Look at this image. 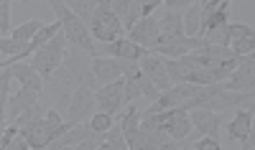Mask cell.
Segmentation results:
<instances>
[{
	"instance_id": "cell-14",
	"label": "cell",
	"mask_w": 255,
	"mask_h": 150,
	"mask_svg": "<svg viewBox=\"0 0 255 150\" xmlns=\"http://www.w3.org/2000/svg\"><path fill=\"white\" fill-rule=\"evenodd\" d=\"M97 135H102V133H95L92 130V125L90 122H74L67 133H64L61 138H56V140H51L49 143V148H54V150H61V148H74L77 143H82V140H87V138H97Z\"/></svg>"
},
{
	"instance_id": "cell-30",
	"label": "cell",
	"mask_w": 255,
	"mask_h": 150,
	"mask_svg": "<svg viewBox=\"0 0 255 150\" xmlns=\"http://www.w3.org/2000/svg\"><path fill=\"white\" fill-rule=\"evenodd\" d=\"M194 150H222V145H220V140H215V138H209V135H202L199 138V143H194L191 145Z\"/></svg>"
},
{
	"instance_id": "cell-10",
	"label": "cell",
	"mask_w": 255,
	"mask_h": 150,
	"mask_svg": "<svg viewBox=\"0 0 255 150\" xmlns=\"http://www.w3.org/2000/svg\"><path fill=\"white\" fill-rule=\"evenodd\" d=\"M128 38L133 44L143 46V49H153L156 44H161V28H158V18L145 15L140 20H135V26L128 31Z\"/></svg>"
},
{
	"instance_id": "cell-20",
	"label": "cell",
	"mask_w": 255,
	"mask_h": 150,
	"mask_svg": "<svg viewBox=\"0 0 255 150\" xmlns=\"http://www.w3.org/2000/svg\"><path fill=\"white\" fill-rule=\"evenodd\" d=\"M181 23H184V36H202V5L199 0H194L186 13L181 15Z\"/></svg>"
},
{
	"instance_id": "cell-22",
	"label": "cell",
	"mask_w": 255,
	"mask_h": 150,
	"mask_svg": "<svg viewBox=\"0 0 255 150\" xmlns=\"http://www.w3.org/2000/svg\"><path fill=\"white\" fill-rule=\"evenodd\" d=\"M64 5H67L74 15H79L84 23H90V20L95 18V13H97V3L100 0H61Z\"/></svg>"
},
{
	"instance_id": "cell-18",
	"label": "cell",
	"mask_w": 255,
	"mask_h": 150,
	"mask_svg": "<svg viewBox=\"0 0 255 150\" xmlns=\"http://www.w3.org/2000/svg\"><path fill=\"white\" fill-rule=\"evenodd\" d=\"M110 10L123 20V28H125V31H130V28L135 26V20L143 18V13H140V0H113Z\"/></svg>"
},
{
	"instance_id": "cell-24",
	"label": "cell",
	"mask_w": 255,
	"mask_h": 150,
	"mask_svg": "<svg viewBox=\"0 0 255 150\" xmlns=\"http://www.w3.org/2000/svg\"><path fill=\"white\" fill-rule=\"evenodd\" d=\"M41 26H44V20H26L23 26H18V28L10 31V38L20 41V44H31V38L38 33Z\"/></svg>"
},
{
	"instance_id": "cell-13",
	"label": "cell",
	"mask_w": 255,
	"mask_h": 150,
	"mask_svg": "<svg viewBox=\"0 0 255 150\" xmlns=\"http://www.w3.org/2000/svg\"><path fill=\"white\" fill-rule=\"evenodd\" d=\"M227 138L230 140H238L245 148H253V112L245 110V107H238L235 117L227 122Z\"/></svg>"
},
{
	"instance_id": "cell-23",
	"label": "cell",
	"mask_w": 255,
	"mask_h": 150,
	"mask_svg": "<svg viewBox=\"0 0 255 150\" xmlns=\"http://www.w3.org/2000/svg\"><path fill=\"white\" fill-rule=\"evenodd\" d=\"M128 150V143H125V135L120 130V125L113 122L110 130H105V143H102V150Z\"/></svg>"
},
{
	"instance_id": "cell-7",
	"label": "cell",
	"mask_w": 255,
	"mask_h": 150,
	"mask_svg": "<svg viewBox=\"0 0 255 150\" xmlns=\"http://www.w3.org/2000/svg\"><path fill=\"white\" fill-rule=\"evenodd\" d=\"M202 46H209L204 41V36H179V38H163L161 44H156L153 49H148V51L158 54L163 59H181L189 51L202 49Z\"/></svg>"
},
{
	"instance_id": "cell-3",
	"label": "cell",
	"mask_w": 255,
	"mask_h": 150,
	"mask_svg": "<svg viewBox=\"0 0 255 150\" xmlns=\"http://www.w3.org/2000/svg\"><path fill=\"white\" fill-rule=\"evenodd\" d=\"M61 64L74 74V79L79 81V87H90L92 92L97 89V79H95V74H92V56L84 51V49L67 44V49H64V61H61Z\"/></svg>"
},
{
	"instance_id": "cell-4",
	"label": "cell",
	"mask_w": 255,
	"mask_h": 150,
	"mask_svg": "<svg viewBox=\"0 0 255 150\" xmlns=\"http://www.w3.org/2000/svg\"><path fill=\"white\" fill-rule=\"evenodd\" d=\"M156 120L158 127H163V130L171 135L174 140H186L191 135V120H189V110H184V107H171V110H161V112H153L151 115Z\"/></svg>"
},
{
	"instance_id": "cell-6",
	"label": "cell",
	"mask_w": 255,
	"mask_h": 150,
	"mask_svg": "<svg viewBox=\"0 0 255 150\" xmlns=\"http://www.w3.org/2000/svg\"><path fill=\"white\" fill-rule=\"evenodd\" d=\"M90 33L95 41H100V44H110V41L120 38L123 36V20L113 13V10H97L95 18L90 20Z\"/></svg>"
},
{
	"instance_id": "cell-5",
	"label": "cell",
	"mask_w": 255,
	"mask_h": 150,
	"mask_svg": "<svg viewBox=\"0 0 255 150\" xmlns=\"http://www.w3.org/2000/svg\"><path fill=\"white\" fill-rule=\"evenodd\" d=\"M95 92L90 87H77L72 94H69V102L64 107V120L67 122H82V120H90L92 112H95Z\"/></svg>"
},
{
	"instance_id": "cell-2",
	"label": "cell",
	"mask_w": 255,
	"mask_h": 150,
	"mask_svg": "<svg viewBox=\"0 0 255 150\" xmlns=\"http://www.w3.org/2000/svg\"><path fill=\"white\" fill-rule=\"evenodd\" d=\"M64 49H67V38H64V33H54L51 41H46L44 46H38L33 54H31V67L41 74V76H49L59 64L64 61Z\"/></svg>"
},
{
	"instance_id": "cell-28",
	"label": "cell",
	"mask_w": 255,
	"mask_h": 150,
	"mask_svg": "<svg viewBox=\"0 0 255 150\" xmlns=\"http://www.w3.org/2000/svg\"><path fill=\"white\" fill-rule=\"evenodd\" d=\"M230 49L235 51V56H248V54H253V49H255V36H248V38H240V41H232Z\"/></svg>"
},
{
	"instance_id": "cell-27",
	"label": "cell",
	"mask_w": 255,
	"mask_h": 150,
	"mask_svg": "<svg viewBox=\"0 0 255 150\" xmlns=\"http://www.w3.org/2000/svg\"><path fill=\"white\" fill-rule=\"evenodd\" d=\"M115 120H113V115H108V112H92V117H90V125H92V130L95 133H105V130H110V125H113Z\"/></svg>"
},
{
	"instance_id": "cell-16",
	"label": "cell",
	"mask_w": 255,
	"mask_h": 150,
	"mask_svg": "<svg viewBox=\"0 0 255 150\" xmlns=\"http://www.w3.org/2000/svg\"><path fill=\"white\" fill-rule=\"evenodd\" d=\"M92 74L97 79V84H108L123 76V67H120V59L113 56H92Z\"/></svg>"
},
{
	"instance_id": "cell-25",
	"label": "cell",
	"mask_w": 255,
	"mask_h": 150,
	"mask_svg": "<svg viewBox=\"0 0 255 150\" xmlns=\"http://www.w3.org/2000/svg\"><path fill=\"white\" fill-rule=\"evenodd\" d=\"M202 36H204L207 44H215V46H230V38H227V23H217V26H212V28H207Z\"/></svg>"
},
{
	"instance_id": "cell-19",
	"label": "cell",
	"mask_w": 255,
	"mask_h": 150,
	"mask_svg": "<svg viewBox=\"0 0 255 150\" xmlns=\"http://www.w3.org/2000/svg\"><path fill=\"white\" fill-rule=\"evenodd\" d=\"M158 28H161V41H163V38H179V36H184L181 13L166 10V13L158 18Z\"/></svg>"
},
{
	"instance_id": "cell-21",
	"label": "cell",
	"mask_w": 255,
	"mask_h": 150,
	"mask_svg": "<svg viewBox=\"0 0 255 150\" xmlns=\"http://www.w3.org/2000/svg\"><path fill=\"white\" fill-rule=\"evenodd\" d=\"M163 67H166V74H168V79H171V84L189 81L191 67H189V61L184 56L181 59H163Z\"/></svg>"
},
{
	"instance_id": "cell-17",
	"label": "cell",
	"mask_w": 255,
	"mask_h": 150,
	"mask_svg": "<svg viewBox=\"0 0 255 150\" xmlns=\"http://www.w3.org/2000/svg\"><path fill=\"white\" fill-rule=\"evenodd\" d=\"M10 72H13V79L20 81V87L33 89V92H44V76H41V74L31 67V64L13 61V64H10Z\"/></svg>"
},
{
	"instance_id": "cell-34",
	"label": "cell",
	"mask_w": 255,
	"mask_h": 150,
	"mask_svg": "<svg viewBox=\"0 0 255 150\" xmlns=\"http://www.w3.org/2000/svg\"><path fill=\"white\" fill-rule=\"evenodd\" d=\"M20 3H31V0H20Z\"/></svg>"
},
{
	"instance_id": "cell-26",
	"label": "cell",
	"mask_w": 255,
	"mask_h": 150,
	"mask_svg": "<svg viewBox=\"0 0 255 150\" xmlns=\"http://www.w3.org/2000/svg\"><path fill=\"white\" fill-rule=\"evenodd\" d=\"M248 36H255V31L248 23H227V38H230V44H232V41H240V38H248Z\"/></svg>"
},
{
	"instance_id": "cell-9",
	"label": "cell",
	"mask_w": 255,
	"mask_h": 150,
	"mask_svg": "<svg viewBox=\"0 0 255 150\" xmlns=\"http://www.w3.org/2000/svg\"><path fill=\"white\" fill-rule=\"evenodd\" d=\"M123 89H125V81L123 76L115 79V81H108V84H100V87L95 89V102L100 107V112H108V115H118L125 102H123Z\"/></svg>"
},
{
	"instance_id": "cell-11",
	"label": "cell",
	"mask_w": 255,
	"mask_h": 150,
	"mask_svg": "<svg viewBox=\"0 0 255 150\" xmlns=\"http://www.w3.org/2000/svg\"><path fill=\"white\" fill-rule=\"evenodd\" d=\"M138 64H140V69H143V74L151 79L153 84H156V89L158 92H166L168 87H174L171 84V79H168V74H166V67H163V56H158V54H151V51H145L140 59H138Z\"/></svg>"
},
{
	"instance_id": "cell-8",
	"label": "cell",
	"mask_w": 255,
	"mask_h": 150,
	"mask_svg": "<svg viewBox=\"0 0 255 150\" xmlns=\"http://www.w3.org/2000/svg\"><path fill=\"white\" fill-rule=\"evenodd\" d=\"M222 87L232 89V92H253V87H255V59H253V54L243 56L235 64V69H232L230 76L222 81Z\"/></svg>"
},
{
	"instance_id": "cell-32",
	"label": "cell",
	"mask_w": 255,
	"mask_h": 150,
	"mask_svg": "<svg viewBox=\"0 0 255 150\" xmlns=\"http://www.w3.org/2000/svg\"><path fill=\"white\" fill-rule=\"evenodd\" d=\"M158 5H163V0H140V13H143V18L151 15Z\"/></svg>"
},
{
	"instance_id": "cell-33",
	"label": "cell",
	"mask_w": 255,
	"mask_h": 150,
	"mask_svg": "<svg viewBox=\"0 0 255 150\" xmlns=\"http://www.w3.org/2000/svg\"><path fill=\"white\" fill-rule=\"evenodd\" d=\"M8 64H13V61H10V59H5V61H0V72H3V69L8 67Z\"/></svg>"
},
{
	"instance_id": "cell-29",
	"label": "cell",
	"mask_w": 255,
	"mask_h": 150,
	"mask_svg": "<svg viewBox=\"0 0 255 150\" xmlns=\"http://www.w3.org/2000/svg\"><path fill=\"white\" fill-rule=\"evenodd\" d=\"M10 0H0V33H10Z\"/></svg>"
},
{
	"instance_id": "cell-1",
	"label": "cell",
	"mask_w": 255,
	"mask_h": 150,
	"mask_svg": "<svg viewBox=\"0 0 255 150\" xmlns=\"http://www.w3.org/2000/svg\"><path fill=\"white\" fill-rule=\"evenodd\" d=\"M49 5L56 13V20H61V33H64V38H67V44L84 49L90 56H97V44H95V38L90 33V26L84 23L79 15H74L61 0H49Z\"/></svg>"
},
{
	"instance_id": "cell-31",
	"label": "cell",
	"mask_w": 255,
	"mask_h": 150,
	"mask_svg": "<svg viewBox=\"0 0 255 150\" xmlns=\"http://www.w3.org/2000/svg\"><path fill=\"white\" fill-rule=\"evenodd\" d=\"M194 0H163V5L168 8V10H176V13H181V10H186Z\"/></svg>"
},
{
	"instance_id": "cell-12",
	"label": "cell",
	"mask_w": 255,
	"mask_h": 150,
	"mask_svg": "<svg viewBox=\"0 0 255 150\" xmlns=\"http://www.w3.org/2000/svg\"><path fill=\"white\" fill-rule=\"evenodd\" d=\"M189 120H191V127H194L199 135H209V138L217 140L220 127H222V115L220 112H212V110H207V107H191Z\"/></svg>"
},
{
	"instance_id": "cell-15",
	"label": "cell",
	"mask_w": 255,
	"mask_h": 150,
	"mask_svg": "<svg viewBox=\"0 0 255 150\" xmlns=\"http://www.w3.org/2000/svg\"><path fill=\"white\" fill-rule=\"evenodd\" d=\"M118 125H120V130H123V135H125L128 150H138V140H140V110H135V107H128L125 115H120Z\"/></svg>"
}]
</instances>
